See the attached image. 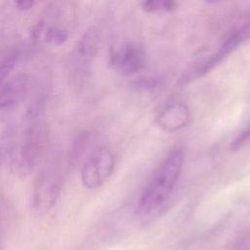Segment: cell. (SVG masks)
<instances>
[{
    "label": "cell",
    "mask_w": 250,
    "mask_h": 250,
    "mask_svg": "<svg viewBox=\"0 0 250 250\" xmlns=\"http://www.w3.org/2000/svg\"><path fill=\"white\" fill-rule=\"evenodd\" d=\"M184 160L183 147L176 146L158 164L137 201L135 215L138 219L150 221L165 211L181 176Z\"/></svg>",
    "instance_id": "obj_1"
},
{
    "label": "cell",
    "mask_w": 250,
    "mask_h": 250,
    "mask_svg": "<svg viewBox=\"0 0 250 250\" xmlns=\"http://www.w3.org/2000/svg\"><path fill=\"white\" fill-rule=\"evenodd\" d=\"M248 40H250V17L232 26L226 33L215 52L188 69L181 77L182 84L204 76Z\"/></svg>",
    "instance_id": "obj_2"
},
{
    "label": "cell",
    "mask_w": 250,
    "mask_h": 250,
    "mask_svg": "<svg viewBox=\"0 0 250 250\" xmlns=\"http://www.w3.org/2000/svg\"><path fill=\"white\" fill-rule=\"evenodd\" d=\"M48 132L44 123L31 120L25 129L15 155L14 166L21 174L29 173L39 162L45 152Z\"/></svg>",
    "instance_id": "obj_3"
},
{
    "label": "cell",
    "mask_w": 250,
    "mask_h": 250,
    "mask_svg": "<svg viewBox=\"0 0 250 250\" xmlns=\"http://www.w3.org/2000/svg\"><path fill=\"white\" fill-rule=\"evenodd\" d=\"M62 188L61 171L54 166L42 170L36 177L31 195V204L37 214H45L56 204Z\"/></svg>",
    "instance_id": "obj_4"
},
{
    "label": "cell",
    "mask_w": 250,
    "mask_h": 250,
    "mask_svg": "<svg viewBox=\"0 0 250 250\" xmlns=\"http://www.w3.org/2000/svg\"><path fill=\"white\" fill-rule=\"evenodd\" d=\"M115 155L106 146L96 148L84 161L81 168V181L90 189L102 187L112 175L115 167Z\"/></svg>",
    "instance_id": "obj_5"
},
{
    "label": "cell",
    "mask_w": 250,
    "mask_h": 250,
    "mask_svg": "<svg viewBox=\"0 0 250 250\" xmlns=\"http://www.w3.org/2000/svg\"><path fill=\"white\" fill-rule=\"evenodd\" d=\"M146 62L144 49L132 42H126L113 50L109 57V64L122 75H133L139 72Z\"/></svg>",
    "instance_id": "obj_6"
},
{
    "label": "cell",
    "mask_w": 250,
    "mask_h": 250,
    "mask_svg": "<svg viewBox=\"0 0 250 250\" xmlns=\"http://www.w3.org/2000/svg\"><path fill=\"white\" fill-rule=\"evenodd\" d=\"M189 118L188 106L183 102H173L161 109L156 117V123L163 132L176 133L187 126Z\"/></svg>",
    "instance_id": "obj_7"
},
{
    "label": "cell",
    "mask_w": 250,
    "mask_h": 250,
    "mask_svg": "<svg viewBox=\"0 0 250 250\" xmlns=\"http://www.w3.org/2000/svg\"><path fill=\"white\" fill-rule=\"evenodd\" d=\"M29 87L30 79L26 74L10 76L0 85V108H10L18 104L27 94Z\"/></svg>",
    "instance_id": "obj_8"
},
{
    "label": "cell",
    "mask_w": 250,
    "mask_h": 250,
    "mask_svg": "<svg viewBox=\"0 0 250 250\" xmlns=\"http://www.w3.org/2000/svg\"><path fill=\"white\" fill-rule=\"evenodd\" d=\"M101 43L99 30L95 27L88 28L77 41L73 50V61L79 68H87L96 57Z\"/></svg>",
    "instance_id": "obj_9"
},
{
    "label": "cell",
    "mask_w": 250,
    "mask_h": 250,
    "mask_svg": "<svg viewBox=\"0 0 250 250\" xmlns=\"http://www.w3.org/2000/svg\"><path fill=\"white\" fill-rule=\"evenodd\" d=\"M21 53L18 49L12 48L8 50L0 59V85L4 83L11 75L13 69L16 67Z\"/></svg>",
    "instance_id": "obj_10"
},
{
    "label": "cell",
    "mask_w": 250,
    "mask_h": 250,
    "mask_svg": "<svg viewBox=\"0 0 250 250\" xmlns=\"http://www.w3.org/2000/svg\"><path fill=\"white\" fill-rule=\"evenodd\" d=\"M142 8L149 13H155V12H173L177 9L178 4L174 1L170 0H148V1H143L141 2Z\"/></svg>",
    "instance_id": "obj_11"
},
{
    "label": "cell",
    "mask_w": 250,
    "mask_h": 250,
    "mask_svg": "<svg viewBox=\"0 0 250 250\" xmlns=\"http://www.w3.org/2000/svg\"><path fill=\"white\" fill-rule=\"evenodd\" d=\"M160 85L158 77H144L135 82V88L142 92H153Z\"/></svg>",
    "instance_id": "obj_12"
},
{
    "label": "cell",
    "mask_w": 250,
    "mask_h": 250,
    "mask_svg": "<svg viewBox=\"0 0 250 250\" xmlns=\"http://www.w3.org/2000/svg\"><path fill=\"white\" fill-rule=\"evenodd\" d=\"M248 142H250V123L233 140V142L230 145V149L232 151H237L241 147H243Z\"/></svg>",
    "instance_id": "obj_13"
},
{
    "label": "cell",
    "mask_w": 250,
    "mask_h": 250,
    "mask_svg": "<svg viewBox=\"0 0 250 250\" xmlns=\"http://www.w3.org/2000/svg\"><path fill=\"white\" fill-rule=\"evenodd\" d=\"M7 229V213L4 205L0 204V250H4Z\"/></svg>",
    "instance_id": "obj_14"
},
{
    "label": "cell",
    "mask_w": 250,
    "mask_h": 250,
    "mask_svg": "<svg viewBox=\"0 0 250 250\" xmlns=\"http://www.w3.org/2000/svg\"><path fill=\"white\" fill-rule=\"evenodd\" d=\"M35 2L34 1H17L15 2L16 7L21 10V11H27L29 9H31L34 6Z\"/></svg>",
    "instance_id": "obj_15"
},
{
    "label": "cell",
    "mask_w": 250,
    "mask_h": 250,
    "mask_svg": "<svg viewBox=\"0 0 250 250\" xmlns=\"http://www.w3.org/2000/svg\"><path fill=\"white\" fill-rule=\"evenodd\" d=\"M4 156H5V149L2 146H0V165L4 159Z\"/></svg>",
    "instance_id": "obj_16"
}]
</instances>
